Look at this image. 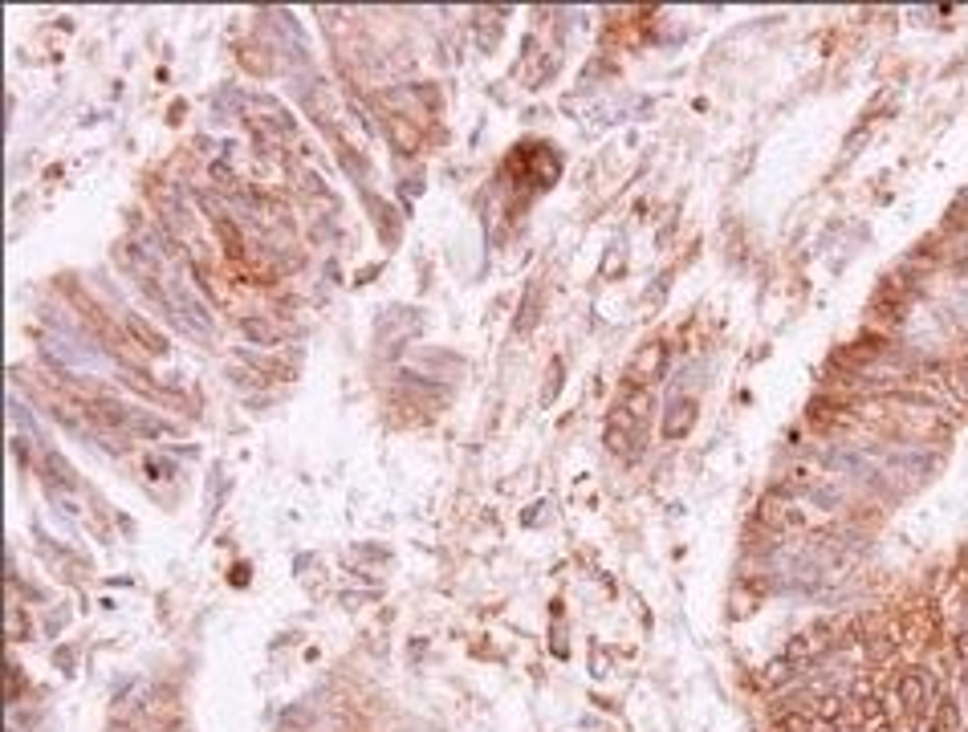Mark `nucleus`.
<instances>
[{
	"instance_id": "nucleus-1",
	"label": "nucleus",
	"mask_w": 968,
	"mask_h": 732,
	"mask_svg": "<svg viewBox=\"0 0 968 732\" xmlns=\"http://www.w3.org/2000/svg\"><path fill=\"white\" fill-rule=\"evenodd\" d=\"M651 419H655V395L647 387H627V395L607 419V448L615 456H635L643 448Z\"/></svg>"
},
{
	"instance_id": "nucleus-2",
	"label": "nucleus",
	"mask_w": 968,
	"mask_h": 732,
	"mask_svg": "<svg viewBox=\"0 0 968 732\" xmlns=\"http://www.w3.org/2000/svg\"><path fill=\"white\" fill-rule=\"evenodd\" d=\"M936 676L928 667H916L907 663L895 671L891 680V712H899L903 720H928L932 704H936Z\"/></svg>"
},
{
	"instance_id": "nucleus-3",
	"label": "nucleus",
	"mask_w": 968,
	"mask_h": 732,
	"mask_svg": "<svg viewBox=\"0 0 968 732\" xmlns=\"http://www.w3.org/2000/svg\"><path fill=\"white\" fill-rule=\"evenodd\" d=\"M668 358H672V346L663 338L639 346L631 366H627V387H647L651 391V383H659L663 375H668Z\"/></svg>"
},
{
	"instance_id": "nucleus-4",
	"label": "nucleus",
	"mask_w": 968,
	"mask_h": 732,
	"mask_svg": "<svg viewBox=\"0 0 968 732\" xmlns=\"http://www.w3.org/2000/svg\"><path fill=\"white\" fill-rule=\"evenodd\" d=\"M834 627L830 623H818V627H806V631H798V635H790V643H785V659H790V663H798L802 671L814 663V659H822L826 655V647H834L838 639L830 635Z\"/></svg>"
},
{
	"instance_id": "nucleus-5",
	"label": "nucleus",
	"mask_w": 968,
	"mask_h": 732,
	"mask_svg": "<svg viewBox=\"0 0 968 732\" xmlns=\"http://www.w3.org/2000/svg\"><path fill=\"white\" fill-rule=\"evenodd\" d=\"M928 724H932V732H968V708H964V700L952 696V692H940L936 704H932V712H928Z\"/></svg>"
},
{
	"instance_id": "nucleus-6",
	"label": "nucleus",
	"mask_w": 968,
	"mask_h": 732,
	"mask_svg": "<svg viewBox=\"0 0 968 732\" xmlns=\"http://www.w3.org/2000/svg\"><path fill=\"white\" fill-rule=\"evenodd\" d=\"M696 415H700V407H696V399L692 395H676L672 399V411H668V419H663V436L668 440H680V436H688L692 432V423H696Z\"/></svg>"
},
{
	"instance_id": "nucleus-7",
	"label": "nucleus",
	"mask_w": 968,
	"mask_h": 732,
	"mask_svg": "<svg viewBox=\"0 0 968 732\" xmlns=\"http://www.w3.org/2000/svg\"><path fill=\"white\" fill-rule=\"evenodd\" d=\"M810 712H814V720L822 728H838L842 716H846V696L842 692H822V696L810 700Z\"/></svg>"
},
{
	"instance_id": "nucleus-8",
	"label": "nucleus",
	"mask_w": 968,
	"mask_h": 732,
	"mask_svg": "<svg viewBox=\"0 0 968 732\" xmlns=\"http://www.w3.org/2000/svg\"><path fill=\"white\" fill-rule=\"evenodd\" d=\"M773 732H826V728L814 720L810 708H785V712H777Z\"/></svg>"
},
{
	"instance_id": "nucleus-9",
	"label": "nucleus",
	"mask_w": 968,
	"mask_h": 732,
	"mask_svg": "<svg viewBox=\"0 0 968 732\" xmlns=\"http://www.w3.org/2000/svg\"><path fill=\"white\" fill-rule=\"evenodd\" d=\"M798 676H802V667H798V663H790L785 655H777V659H769V663L761 667V680H765V688H790Z\"/></svg>"
},
{
	"instance_id": "nucleus-10",
	"label": "nucleus",
	"mask_w": 968,
	"mask_h": 732,
	"mask_svg": "<svg viewBox=\"0 0 968 732\" xmlns=\"http://www.w3.org/2000/svg\"><path fill=\"white\" fill-rule=\"evenodd\" d=\"M387 135H391V143L399 147V151H419V127L411 118H403V114H387Z\"/></svg>"
},
{
	"instance_id": "nucleus-11",
	"label": "nucleus",
	"mask_w": 968,
	"mask_h": 732,
	"mask_svg": "<svg viewBox=\"0 0 968 732\" xmlns=\"http://www.w3.org/2000/svg\"><path fill=\"white\" fill-rule=\"evenodd\" d=\"M86 411H90V419H98L102 427H127V423H131V411H127V407H118V403H110V399H90Z\"/></svg>"
},
{
	"instance_id": "nucleus-12",
	"label": "nucleus",
	"mask_w": 968,
	"mask_h": 732,
	"mask_svg": "<svg viewBox=\"0 0 968 732\" xmlns=\"http://www.w3.org/2000/svg\"><path fill=\"white\" fill-rule=\"evenodd\" d=\"M216 236L224 240V249H228V257H232V261L245 257V236H240V228H236L228 216H220V220H216Z\"/></svg>"
},
{
	"instance_id": "nucleus-13",
	"label": "nucleus",
	"mask_w": 968,
	"mask_h": 732,
	"mask_svg": "<svg viewBox=\"0 0 968 732\" xmlns=\"http://www.w3.org/2000/svg\"><path fill=\"white\" fill-rule=\"evenodd\" d=\"M127 326L135 330V338L143 342V350H151V354H163V350H167V342H163V334H155V330H151V326H147L143 318H135V314H131V318H127Z\"/></svg>"
},
{
	"instance_id": "nucleus-14",
	"label": "nucleus",
	"mask_w": 968,
	"mask_h": 732,
	"mask_svg": "<svg viewBox=\"0 0 968 732\" xmlns=\"http://www.w3.org/2000/svg\"><path fill=\"white\" fill-rule=\"evenodd\" d=\"M245 334H249V338H257L261 346H273V342H277V334H273L265 322H257V318H249V322H245Z\"/></svg>"
},
{
	"instance_id": "nucleus-15",
	"label": "nucleus",
	"mask_w": 968,
	"mask_h": 732,
	"mask_svg": "<svg viewBox=\"0 0 968 732\" xmlns=\"http://www.w3.org/2000/svg\"><path fill=\"white\" fill-rule=\"evenodd\" d=\"M25 635H29V627H25V619H21V606L9 602V639H25Z\"/></svg>"
},
{
	"instance_id": "nucleus-16",
	"label": "nucleus",
	"mask_w": 968,
	"mask_h": 732,
	"mask_svg": "<svg viewBox=\"0 0 968 732\" xmlns=\"http://www.w3.org/2000/svg\"><path fill=\"white\" fill-rule=\"evenodd\" d=\"M21 700V671H17V663H9V704H17Z\"/></svg>"
},
{
	"instance_id": "nucleus-17",
	"label": "nucleus",
	"mask_w": 968,
	"mask_h": 732,
	"mask_svg": "<svg viewBox=\"0 0 968 732\" xmlns=\"http://www.w3.org/2000/svg\"><path fill=\"white\" fill-rule=\"evenodd\" d=\"M277 732H301V728H293V724H281V728H277Z\"/></svg>"
}]
</instances>
